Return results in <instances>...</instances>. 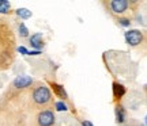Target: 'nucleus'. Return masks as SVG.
<instances>
[{
    "label": "nucleus",
    "instance_id": "1",
    "mask_svg": "<svg viewBox=\"0 0 147 126\" xmlns=\"http://www.w3.org/2000/svg\"><path fill=\"white\" fill-rule=\"evenodd\" d=\"M51 99H52V94H51L49 88L45 87V85L37 87L34 89V92H33V100L37 105H47V103L51 102Z\"/></svg>",
    "mask_w": 147,
    "mask_h": 126
},
{
    "label": "nucleus",
    "instance_id": "4",
    "mask_svg": "<svg viewBox=\"0 0 147 126\" xmlns=\"http://www.w3.org/2000/svg\"><path fill=\"white\" fill-rule=\"evenodd\" d=\"M110 8L115 14H123L128 8V1L127 0H113L110 3Z\"/></svg>",
    "mask_w": 147,
    "mask_h": 126
},
{
    "label": "nucleus",
    "instance_id": "15",
    "mask_svg": "<svg viewBox=\"0 0 147 126\" xmlns=\"http://www.w3.org/2000/svg\"><path fill=\"white\" fill-rule=\"evenodd\" d=\"M18 52L21 53V54H25V56H27V53H29V50H27L25 46H19L18 47Z\"/></svg>",
    "mask_w": 147,
    "mask_h": 126
},
{
    "label": "nucleus",
    "instance_id": "9",
    "mask_svg": "<svg viewBox=\"0 0 147 126\" xmlns=\"http://www.w3.org/2000/svg\"><path fill=\"white\" fill-rule=\"evenodd\" d=\"M52 88H53V91L56 92V95H57L59 98H61V99H65V98H67V92H65L64 87H61L60 84L52 83Z\"/></svg>",
    "mask_w": 147,
    "mask_h": 126
},
{
    "label": "nucleus",
    "instance_id": "17",
    "mask_svg": "<svg viewBox=\"0 0 147 126\" xmlns=\"http://www.w3.org/2000/svg\"><path fill=\"white\" fill-rule=\"evenodd\" d=\"M82 126H94V125H93L90 121H83L82 122Z\"/></svg>",
    "mask_w": 147,
    "mask_h": 126
},
{
    "label": "nucleus",
    "instance_id": "5",
    "mask_svg": "<svg viewBox=\"0 0 147 126\" xmlns=\"http://www.w3.org/2000/svg\"><path fill=\"white\" fill-rule=\"evenodd\" d=\"M33 83V79L30 76H26V75H22V76H16L15 80H14V85L16 88H27L30 87Z\"/></svg>",
    "mask_w": 147,
    "mask_h": 126
},
{
    "label": "nucleus",
    "instance_id": "12",
    "mask_svg": "<svg viewBox=\"0 0 147 126\" xmlns=\"http://www.w3.org/2000/svg\"><path fill=\"white\" fill-rule=\"evenodd\" d=\"M19 34H21V37H23V38L29 37V29L25 26V23H21V26H19Z\"/></svg>",
    "mask_w": 147,
    "mask_h": 126
},
{
    "label": "nucleus",
    "instance_id": "6",
    "mask_svg": "<svg viewBox=\"0 0 147 126\" xmlns=\"http://www.w3.org/2000/svg\"><path fill=\"white\" fill-rule=\"evenodd\" d=\"M30 43L32 47H34V50H41L44 43H42V33H36L30 37Z\"/></svg>",
    "mask_w": 147,
    "mask_h": 126
},
{
    "label": "nucleus",
    "instance_id": "8",
    "mask_svg": "<svg viewBox=\"0 0 147 126\" xmlns=\"http://www.w3.org/2000/svg\"><path fill=\"white\" fill-rule=\"evenodd\" d=\"M113 95L115 98H123L125 95V87L119 83H113Z\"/></svg>",
    "mask_w": 147,
    "mask_h": 126
},
{
    "label": "nucleus",
    "instance_id": "14",
    "mask_svg": "<svg viewBox=\"0 0 147 126\" xmlns=\"http://www.w3.org/2000/svg\"><path fill=\"white\" fill-rule=\"evenodd\" d=\"M119 23H120L123 27H129V25H131L129 19H127V18H121V19H119Z\"/></svg>",
    "mask_w": 147,
    "mask_h": 126
},
{
    "label": "nucleus",
    "instance_id": "10",
    "mask_svg": "<svg viewBox=\"0 0 147 126\" xmlns=\"http://www.w3.org/2000/svg\"><path fill=\"white\" fill-rule=\"evenodd\" d=\"M16 15L22 18V19H29V18H32V11L27 10V8H18L16 10Z\"/></svg>",
    "mask_w": 147,
    "mask_h": 126
},
{
    "label": "nucleus",
    "instance_id": "11",
    "mask_svg": "<svg viewBox=\"0 0 147 126\" xmlns=\"http://www.w3.org/2000/svg\"><path fill=\"white\" fill-rule=\"evenodd\" d=\"M11 10V3L7 0H0V14H8Z\"/></svg>",
    "mask_w": 147,
    "mask_h": 126
},
{
    "label": "nucleus",
    "instance_id": "13",
    "mask_svg": "<svg viewBox=\"0 0 147 126\" xmlns=\"http://www.w3.org/2000/svg\"><path fill=\"white\" fill-rule=\"evenodd\" d=\"M55 107H56L57 111H67L68 110L67 105H65L64 102H61V100H60V102H56V103H55Z\"/></svg>",
    "mask_w": 147,
    "mask_h": 126
},
{
    "label": "nucleus",
    "instance_id": "3",
    "mask_svg": "<svg viewBox=\"0 0 147 126\" xmlns=\"http://www.w3.org/2000/svg\"><path fill=\"white\" fill-rule=\"evenodd\" d=\"M55 114L51 110H45L38 114V123L40 126H52L55 123Z\"/></svg>",
    "mask_w": 147,
    "mask_h": 126
},
{
    "label": "nucleus",
    "instance_id": "18",
    "mask_svg": "<svg viewBox=\"0 0 147 126\" xmlns=\"http://www.w3.org/2000/svg\"><path fill=\"white\" fill-rule=\"evenodd\" d=\"M142 126H144V125H142Z\"/></svg>",
    "mask_w": 147,
    "mask_h": 126
},
{
    "label": "nucleus",
    "instance_id": "7",
    "mask_svg": "<svg viewBox=\"0 0 147 126\" xmlns=\"http://www.w3.org/2000/svg\"><path fill=\"white\" fill-rule=\"evenodd\" d=\"M115 113H116V122L117 123H124L125 122V109L123 106L117 105Z\"/></svg>",
    "mask_w": 147,
    "mask_h": 126
},
{
    "label": "nucleus",
    "instance_id": "16",
    "mask_svg": "<svg viewBox=\"0 0 147 126\" xmlns=\"http://www.w3.org/2000/svg\"><path fill=\"white\" fill-rule=\"evenodd\" d=\"M38 54H41V50H29L27 53V56H38Z\"/></svg>",
    "mask_w": 147,
    "mask_h": 126
},
{
    "label": "nucleus",
    "instance_id": "2",
    "mask_svg": "<svg viewBox=\"0 0 147 126\" xmlns=\"http://www.w3.org/2000/svg\"><path fill=\"white\" fill-rule=\"evenodd\" d=\"M124 38H125V41L128 45H131V46H138V45H140L143 41V34L140 33V30H128V31L124 33Z\"/></svg>",
    "mask_w": 147,
    "mask_h": 126
}]
</instances>
